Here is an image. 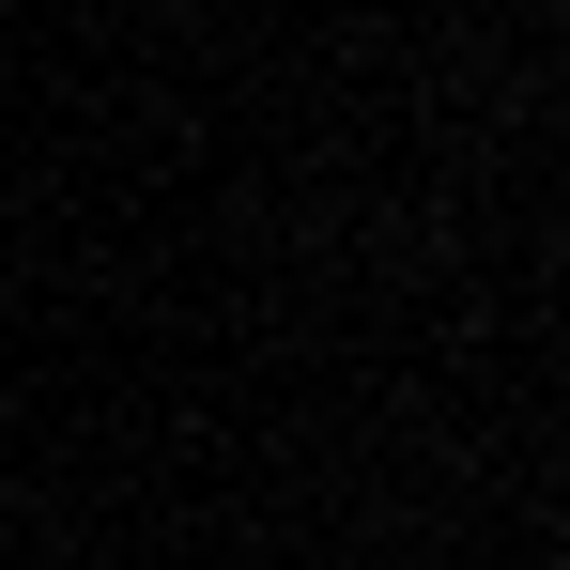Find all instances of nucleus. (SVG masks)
<instances>
[]
</instances>
